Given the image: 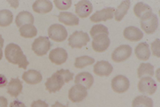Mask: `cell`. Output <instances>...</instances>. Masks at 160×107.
<instances>
[{
  "label": "cell",
  "instance_id": "obj_24",
  "mask_svg": "<svg viewBox=\"0 0 160 107\" xmlns=\"http://www.w3.org/2000/svg\"><path fill=\"white\" fill-rule=\"evenodd\" d=\"M34 22V17L33 15L28 11H22L15 18V24L18 27H20L26 24H32Z\"/></svg>",
  "mask_w": 160,
  "mask_h": 107
},
{
  "label": "cell",
  "instance_id": "obj_28",
  "mask_svg": "<svg viewBox=\"0 0 160 107\" xmlns=\"http://www.w3.org/2000/svg\"><path fill=\"white\" fill-rule=\"evenodd\" d=\"M20 35L24 38H32L37 35V29L33 25L26 24L19 29Z\"/></svg>",
  "mask_w": 160,
  "mask_h": 107
},
{
  "label": "cell",
  "instance_id": "obj_31",
  "mask_svg": "<svg viewBox=\"0 0 160 107\" xmlns=\"http://www.w3.org/2000/svg\"><path fill=\"white\" fill-rule=\"evenodd\" d=\"M101 33H104V34L107 35H109L108 29L105 26L102 25V24H96V25H94L90 30V34L92 38H93L94 36L98 34H101Z\"/></svg>",
  "mask_w": 160,
  "mask_h": 107
},
{
  "label": "cell",
  "instance_id": "obj_11",
  "mask_svg": "<svg viewBox=\"0 0 160 107\" xmlns=\"http://www.w3.org/2000/svg\"><path fill=\"white\" fill-rule=\"evenodd\" d=\"M114 8H105L100 11H98L91 16L90 20L93 22L98 23L100 21H106L109 20L113 19V14H114Z\"/></svg>",
  "mask_w": 160,
  "mask_h": 107
},
{
  "label": "cell",
  "instance_id": "obj_10",
  "mask_svg": "<svg viewBox=\"0 0 160 107\" xmlns=\"http://www.w3.org/2000/svg\"><path fill=\"white\" fill-rule=\"evenodd\" d=\"M87 88L81 85H75L70 88L68 91V98L71 102H81L87 96Z\"/></svg>",
  "mask_w": 160,
  "mask_h": 107
},
{
  "label": "cell",
  "instance_id": "obj_18",
  "mask_svg": "<svg viewBox=\"0 0 160 107\" xmlns=\"http://www.w3.org/2000/svg\"><path fill=\"white\" fill-rule=\"evenodd\" d=\"M124 38L130 42H138L143 37V33L141 30L134 26H128L123 30Z\"/></svg>",
  "mask_w": 160,
  "mask_h": 107
},
{
  "label": "cell",
  "instance_id": "obj_6",
  "mask_svg": "<svg viewBox=\"0 0 160 107\" xmlns=\"http://www.w3.org/2000/svg\"><path fill=\"white\" fill-rule=\"evenodd\" d=\"M110 45V39L107 35L101 33L94 36L92 41V48L95 52L102 53L105 51Z\"/></svg>",
  "mask_w": 160,
  "mask_h": 107
},
{
  "label": "cell",
  "instance_id": "obj_26",
  "mask_svg": "<svg viewBox=\"0 0 160 107\" xmlns=\"http://www.w3.org/2000/svg\"><path fill=\"white\" fill-rule=\"evenodd\" d=\"M132 107H152L153 102L150 97L146 96H138L132 101Z\"/></svg>",
  "mask_w": 160,
  "mask_h": 107
},
{
  "label": "cell",
  "instance_id": "obj_12",
  "mask_svg": "<svg viewBox=\"0 0 160 107\" xmlns=\"http://www.w3.org/2000/svg\"><path fill=\"white\" fill-rule=\"evenodd\" d=\"M141 29L146 34H152L156 31L158 27V19L156 15L152 14L147 19L140 21Z\"/></svg>",
  "mask_w": 160,
  "mask_h": 107
},
{
  "label": "cell",
  "instance_id": "obj_32",
  "mask_svg": "<svg viewBox=\"0 0 160 107\" xmlns=\"http://www.w3.org/2000/svg\"><path fill=\"white\" fill-rule=\"evenodd\" d=\"M54 2L56 8L61 11L68 10L72 5L71 0H54Z\"/></svg>",
  "mask_w": 160,
  "mask_h": 107
},
{
  "label": "cell",
  "instance_id": "obj_22",
  "mask_svg": "<svg viewBox=\"0 0 160 107\" xmlns=\"http://www.w3.org/2000/svg\"><path fill=\"white\" fill-rule=\"evenodd\" d=\"M57 17L58 21L66 26H77L79 23V18L70 12H61Z\"/></svg>",
  "mask_w": 160,
  "mask_h": 107
},
{
  "label": "cell",
  "instance_id": "obj_39",
  "mask_svg": "<svg viewBox=\"0 0 160 107\" xmlns=\"http://www.w3.org/2000/svg\"><path fill=\"white\" fill-rule=\"evenodd\" d=\"M52 107H68V105H63L62 104H61L59 102H56L54 105H52Z\"/></svg>",
  "mask_w": 160,
  "mask_h": 107
},
{
  "label": "cell",
  "instance_id": "obj_40",
  "mask_svg": "<svg viewBox=\"0 0 160 107\" xmlns=\"http://www.w3.org/2000/svg\"><path fill=\"white\" fill-rule=\"evenodd\" d=\"M8 2L10 3L11 5L14 8H17V7H18V4H19V3H18V1H14V2H11V1H8Z\"/></svg>",
  "mask_w": 160,
  "mask_h": 107
},
{
  "label": "cell",
  "instance_id": "obj_29",
  "mask_svg": "<svg viewBox=\"0 0 160 107\" xmlns=\"http://www.w3.org/2000/svg\"><path fill=\"white\" fill-rule=\"evenodd\" d=\"M13 15L9 10L0 11V26L7 27L11 24L13 21Z\"/></svg>",
  "mask_w": 160,
  "mask_h": 107
},
{
  "label": "cell",
  "instance_id": "obj_13",
  "mask_svg": "<svg viewBox=\"0 0 160 107\" xmlns=\"http://www.w3.org/2000/svg\"><path fill=\"white\" fill-rule=\"evenodd\" d=\"M49 59L52 63H54L57 65H61L65 63L68 59L67 51L62 48H54L50 51Z\"/></svg>",
  "mask_w": 160,
  "mask_h": 107
},
{
  "label": "cell",
  "instance_id": "obj_30",
  "mask_svg": "<svg viewBox=\"0 0 160 107\" xmlns=\"http://www.w3.org/2000/svg\"><path fill=\"white\" fill-rule=\"evenodd\" d=\"M94 62H95V60L93 58L84 56L77 57L75 59L74 66H75V67L77 69H84V67L87 66L92 65Z\"/></svg>",
  "mask_w": 160,
  "mask_h": 107
},
{
  "label": "cell",
  "instance_id": "obj_34",
  "mask_svg": "<svg viewBox=\"0 0 160 107\" xmlns=\"http://www.w3.org/2000/svg\"><path fill=\"white\" fill-rule=\"evenodd\" d=\"M151 50L152 52L153 56H156L157 57H159L160 55H159V39H157L154 41L152 44H151Z\"/></svg>",
  "mask_w": 160,
  "mask_h": 107
},
{
  "label": "cell",
  "instance_id": "obj_14",
  "mask_svg": "<svg viewBox=\"0 0 160 107\" xmlns=\"http://www.w3.org/2000/svg\"><path fill=\"white\" fill-rule=\"evenodd\" d=\"M113 71V66L107 61H99L93 66V73L100 77H108Z\"/></svg>",
  "mask_w": 160,
  "mask_h": 107
},
{
  "label": "cell",
  "instance_id": "obj_35",
  "mask_svg": "<svg viewBox=\"0 0 160 107\" xmlns=\"http://www.w3.org/2000/svg\"><path fill=\"white\" fill-rule=\"evenodd\" d=\"M31 107H49V105L45 101L38 100L33 102L31 105Z\"/></svg>",
  "mask_w": 160,
  "mask_h": 107
},
{
  "label": "cell",
  "instance_id": "obj_37",
  "mask_svg": "<svg viewBox=\"0 0 160 107\" xmlns=\"http://www.w3.org/2000/svg\"><path fill=\"white\" fill-rule=\"evenodd\" d=\"M9 107H27V106L24 105V103L20 102V101L15 100L10 104Z\"/></svg>",
  "mask_w": 160,
  "mask_h": 107
},
{
  "label": "cell",
  "instance_id": "obj_42",
  "mask_svg": "<svg viewBox=\"0 0 160 107\" xmlns=\"http://www.w3.org/2000/svg\"><path fill=\"white\" fill-rule=\"evenodd\" d=\"M3 57V52H2V48L0 47V60L2 59Z\"/></svg>",
  "mask_w": 160,
  "mask_h": 107
},
{
  "label": "cell",
  "instance_id": "obj_27",
  "mask_svg": "<svg viewBox=\"0 0 160 107\" xmlns=\"http://www.w3.org/2000/svg\"><path fill=\"white\" fill-rule=\"evenodd\" d=\"M145 75H148L150 77L154 75V66L150 63H141L137 69L138 78H142Z\"/></svg>",
  "mask_w": 160,
  "mask_h": 107
},
{
  "label": "cell",
  "instance_id": "obj_15",
  "mask_svg": "<svg viewBox=\"0 0 160 107\" xmlns=\"http://www.w3.org/2000/svg\"><path fill=\"white\" fill-rule=\"evenodd\" d=\"M93 11V6L88 0H82L75 5V13L80 18H86Z\"/></svg>",
  "mask_w": 160,
  "mask_h": 107
},
{
  "label": "cell",
  "instance_id": "obj_9",
  "mask_svg": "<svg viewBox=\"0 0 160 107\" xmlns=\"http://www.w3.org/2000/svg\"><path fill=\"white\" fill-rule=\"evenodd\" d=\"M112 88L113 91L117 93H122L128 90L130 87L129 79L122 75H117L112 80Z\"/></svg>",
  "mask_w": 160,
  "mask_h": 107
},
{
  "label": "cell",
  "instance_id": "obj_33",
  "mask_svg": "<svg viewBox=\"0 0 160 107\" xmlns=\"http://www.w3.org/2000/svg\"><path fill=\"white\" fill-rule=\"evenodd\" d=\"M57 71L61 75V76L63 77L65 83H68L69 82H70L73 79L74 74L72 73H70L69 70L61 69V70H58V71Z\"/></svg>",
  "mask_w": 160,
  "mask_h": 107
},
{
  "label": "cell",
  "instance_id": "obj_3",
  "mask_svg": "<svg viewBox=\"0 0 160 107\" xmlns=\"http://www.w3.org/2000/svg\"><path fill=\"white\" fill-rule=\"evenodd\" d=\"M51 47L50 41L47 37H39L33 41L32 49L38 56H43L48 53Z\"/></svg>",
  "mask_w": 160,
  "mask_h": 107
},
{
  "label": "cell",
  "instance_id": "obj_25",
  "mask_svg": "<svg viewBox=\"0 0 160 107\" xmlns=\"http://www.w3.org/2000/svg\"><path fill=\"white\" fill-rule=\"evenodd\" d=\"M130 1H128V0L121 2V4L118 6L113 14L115 16V20L117 21H120L123 19L124 16L127 14L128 11L130 8Z\"/></svg>",
  "mask_w": 160,
  "mask_h": 107
},
{
  "label": "cell",
  "instance_id": "obj_41",
  "mask_svg": "<svg viewBox=\"0 0 160 107\" xmlns=\"http://www.w3.org/2000/svg\"><path fill=\"white\" fill-rule=\"evenodd\" d=\"M4 39L2 38V35H0V47H1L2 48H3V47H4Z\"/></svg>",
  "mask_w": 160,
  "mask_h": 107
},
{
  "label": "cell",
  "instance_id": "obj_16",
  "mask_svg": "<svg viewBox=\"0 0 160 107\" xmlns=\"http://www.w3.org/2000/svg\"><path fill=\"white\" fill-rule=\"evenodd\" d=\"M133 11L135 15L141 20L147 19L152 14V8H150V6L144 4L143 2H138L137 4H135Z\"/></svg>",
  "mask_w": 160,
  "mask_h": 107
},
{
  "label": "cell",
  "instance_id": "obj_38",
  "mask_svg": "<svg viewBox=\"0 0 160 107\" xmlns=\"http://www.w3.org/2000/svg\"><path fill=\"white\" fill-rule=\"evenodd\" d=\"M8 101L4 97L0 96V107H7Z\"/></svg>",
  "mask_w": 160,
  "mask_h": 107
},
{
  "label": "cell",
  "instance_id": "obj_2",
  "mask_svg": "<svg viewBox=\"0 0 160 107\" xmlns=\"http://www.w3.org/2000/svg\"><path fill=\"white\" fill-rule=\"evenodd\" d=\"M90 41V38L87 33L75 31L69 37L68 45L72 48H82Z\"/></svg>",
  "mask_w": 160,
  "mask_h": 107
},
{
  "label": "cell",
  "instance_id": "obj_20",
  "mask_svg": "<svg viewBox=\"0 0 160 107\" xmlns=\"http://www.w3.org/2000/svg\"><path fill=\"white\" fill-rule=\"evenodd\" d=\"M22 83L19 78H12L7 84V93L11 97H17L22 93Z\"/></svg>",
  "mask_w": 160,
  "mask_h": 107
},
{
  "label": "cell",
  "instance_id": "obj_5",
  "mask_svg": "<svg viewBox=\"0 0 160 107\" xmlns=\"http://www.w3.org/2000/svg\"><path fill=\"white\" fill-rule=\"evenodd\" d=\"M65 84L64 79L59 73L57 71L52 77L48 78L46 81L45 86L46 90L48 91L49 93H56L60 91L61 88Z\"/></svg>",
  "mask_w": 160,
  "mask_h": 107
},
{
  "label": "cell",
  "instance_id": "obj_1",
  "mask_svg": "<svg viewBox=\"0 0 160 107\" xmlns=\"http://www.w3.org/2000/svg\"><path fill=\"white\" fill-rule=\"evenodd\" d=\"M5 57L8 62L13 64H18V67L27 69L29 63L24 56L19 46L11 43L7 46L5 48Z\"/></svg>",
  "mask_w": 160,
  "mask_h": 107
},
{
  "label": "cell",
  "instance_id": "obj_19",
  "mask_svg": "<svg viewBox=\"0 0 160 107\" xmlns=\"http://www.w3.org/2000/svg\"><path fill=\"white\" fill-rule=\"evenodd\" d=\"M53 8V5L50 1L48 0H38L32 6L33 11L36 13L46 14L50 12Z\"/></svg>",
  "mask_w": 160,
  "mask_h": 107
},
{
  "label": "cell",
  "instance_id": "obj_23",
  "mask_svg": "<svg viewBox=\"0 0 160 107\" xmlns=\"http://www.w3.org/2000/svg\"><path fill=\"white\" fill-rule=\"evenodd\" d=\"M135 55L138 60L146 61L150 57V50L149 45L146 42H141L138 44L134 50Z\"/></svg>",
  "mask_w": 160,
  "mask_h": 107
},
{
  "label": "cell",
  "instance_id": "obj_21",
  "mask_svg": "<svg viewBox=\"0 0 160 107\" xmlns=\"http://www.w3.org/2000/svg\"><path fill=\"white\" fill-rule=\"evenodd\" d=\"M22 78L27 84L30 85L38 84L42 79L41 73L36 70H29L28 71L24 72L22 75Z\"/></svg>",
  "mask_w": 160,
  "mask_h": 107
},
{
  "label": "cell",
  "instance_id": "obj_36",
  "mask_svg": "<svg viewBox=\"0 0 160 107\" xmlns=\"http://www.w3.org/2000/svg\"><path fill=\"white\" fill-rule=\"evenodd\" d=\"M8 84V81L7 78L4 75L0 74V88L5 87Z\"/></svg>",
  "mask_w": 160,
  "mask_h": 107
},
{
  "label": "cell",
  "instance_id": "obj_4",
  "mask_svg": "<svg viewBox=\"0 0 160 107\" xmlns=\"http://www.w3.org/2000/svg\"><path fill=\"white\" fill-rule=\"evenodd\" d=\"M48 35L52 40L57 42L65 41L68 37V32L65 27L61 24H52L48 29Z\"/></svg>",
  "mask_w": 160,
  "mask_h": 107
},
{
  "label": "cell",
  "instance_id": "obj_8",
  "mask_svg": "<svg viewBox=\"0 0 160 107\" xmlns=\"http://www.w3.org/2000/svg\"><path fill=\"white\" fill-rule=\"evenodd\" d=\"M138 89L143 94L152 95L157 90V84L150 77H144L141 78L138 82Z\"/></svg>",
  "mask_w": 160,
  "mask_h": 107
},
{
  "label": "cell",
  "instance_id": "obj_17",
  "mask_svg": "<svg viewBox=\"0 0 160 107\" xmlns=\"http://www.w3.org/2000/svg\"><path fill=\"white\" fill-rule=\"evenodd\" d=\"M94 78L91 73L88 72H82L75 76V83L77 85H81L87 89H89L93 85Z\"/></svg>",
  "mask_w": 160,
  "mask_h": 107
},
{
  "label": "cell",
  "instance_id": "obj_7",
  "mask_svg": "<svg viewBox=\"0 0 160 107\" xmlns=\"http://www.w3.org/2000/svg\"><path fill=\"white\" fill-rule=\"evenodd\" d=\"M132 49L129 45H121L113 51L112 59L113 62L119 63L124 62L131 56Z\"/></svg>",
  "mask_w": 160,
  "mask_h": 107
}]
</instances>
